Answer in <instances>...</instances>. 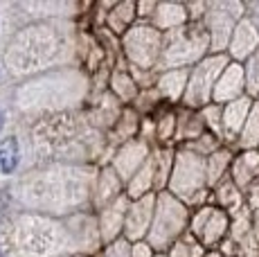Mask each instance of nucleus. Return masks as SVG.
I'll return each instance as SVG.
<instances>
[{
    "mask_svg": "<svg viewBox=\"0 0 259 257\" xmlns=\"http://www.w3.org/2000/svg\"><path fill=\"white\" fill-rule=\"evenodd\" d=\"M21 165V145L14 136L0 138V174H14Z\"/></svg>",
    "mask_w": 259,
    "mask_h": 257,
    "instance_id": "obj_1",
    "label": "nucleus"
},
{
    "mask_svg": "<svg viewBox=\"0 0 259 257\" xmlns=\"http://www.w3.org/2000/svg\"><path fill=\"white\" fill-rule=\"evenodd\" d=\"M131 253H133V248L126 244V239H117L115 244L108 246L104 257H131Z\"/></svg>",
    "mask_w": 259,
    "mask_h": 257,
    "instance_id": "obj_2",
    "label": "nucleus"
},
{
    "mask_svg": "<svg viewBox=\"0 0 259 257\" xmlns=\"http://www.w3.org/2000/svg\"><path fill=\"white\" fill-rule=\"evenodd\" d=\"M131 257H151V250H149V246L142 241V244H136V246H133Z\"/></svg>",
    "mask_w": 259,
    "mask_h": 257,
    "instance_id": "obj_3",
    "label": "nucleus"
},
{
    "mask_svg": "<svg viewBox=\"0 0 259 257\" xmlns=\"http://www.w3.org/2000/svg\"><path fill=\"white\" fill-rule=\"evenodd\" d=\"M3 128H5V111L0 108V131H3Z\"/></svg>",
    "mask_w": 259,
    "mask_h": 257,
    "instance_id": "obj_4",
    "label": "nucleus"
},
{
    "mask_svg": "<svg viewBox=\"0 0 259 257\" xmlns=\"http://www.w3.org/2000/svg\"><path fill=\"white\" fill-rule=\"evenodd\" d=\"M0 257H3V253H0Z\"/></svg>",
    "mask_w": 259,
    "mask_h": 257,
    "instance_id": "obj_5",
    "label": "nucleus"
}]
</instances>
